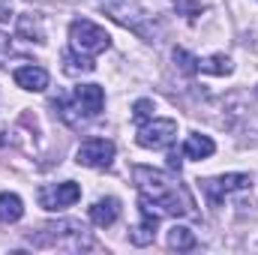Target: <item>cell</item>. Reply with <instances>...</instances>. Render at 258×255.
<instances>
[{"mask_svg": "<svg viewBox=\"0 0 258 255\" xmlns=\"http://www.w3.org/2000/svg\"><path fill=\"white\" fill-rule=\"evenodd\" d=\"M132 177L138 183L141 195H147L162 213H171V216H195V201L192 195L183 189L180 183H174L165 171H153V168H132Z\"/></svg>", "mask_w": 258, "mask_h": 255, "instance_id": "6da1fadb", "label": "cell"}, {"mask_svg": "<svg viewBox=\"0 0 258 255\" xmlns=\"http://www.w3.org/2000/svg\"><path fill=\"white\" fill-rule=\"evenodd\" d=\"M102 105H105V90L99 84H81V87H75L72 99H57L54 102L57 114L69 126H81V123L99 117Z\"/></svg>", "mask_w": 258, "mask_h": 255, "instance_id": "7a4b0ae2", "label": "cell"}, {"mask_svg": "<svg viewBox=\"0 0 258 255\" xmlns=\"http://www.w3.org/2000/svg\"><path fill=\"white\" fill-rule=\"evenodd\" d=\"M69 48L75 54L96 57V54L111 48V36L105 33V27H99V24H93L87 18H75L69 24Z\"/></svg>", "mask_w": 258, "mask_h": 255, "instance_id": "3957f363", "label": "cell"}, {"mask_svg": "<svg viewBox=\"0 0 258 255\" xmlns=\"http://www.w3.org/2000/svg\"><path fill=\"white\" fill-rule=\"evenodd\" d=\"M99 6L126 30L138 33L141 39H156V27H150V15L138 6V0H99Z\"/></svg>", "mask_w": 258, "mask_h": 255, "instance_id": "277c9868", "label": "cell"}, {"mask_svg": "<svg viewBox=\"0 0 258 255\" xmlns=\"http://www.w3.org/2000/svg\"><path fill=\"white\" fill-rule=\"evenodd\" d=\"M174 138H177V120H168V117H153V120L141 123V129H138V144L147 150L171 147Z\"/></svg>", "mask_w": 258, "mask_h": 255, "instance_id": "5b68a950", "label": "cell"}, {"mask_svg": "<svg viewBox=\"0 0 258 255\" xmlns=\"http://www.w3.org/2000/svg\"><path fill=\"white\" fill-rule=\"evenodd\" d=\"M252 186V177L249 174H222V177H213V180H201V189L207 195V204L210 207H219V201L231 192H243Z\"/></svg>", "mask_w": 258, "mask_h": 255, "instance_id": "8992f818", "label": "cell"}, {"mask_svg": "<svg viewBox=\"0 0 258 255\" xmlns=\"http://www.w3.org/2000/svg\"><path fill=\"white\" fill-rule=\"evenodd\" d=\"M75 162L87 165V168H108L114 162V141H108V138H87L78 147Z\"/></svg>", "mask_w": 258, "mask_h": 255, "instance_id": "52a82bcc", "label": "cell"}, {"mask_svg": "<svg viewBox=\"0 0 258 255\" xmlns=\"http://www.w3.org/2000/svg\"><path fill=\"white\" fill-rule=\"evenodd\" d=\"M36 198H39V207H45V210H66V207H72L81 198V186L72 183V180L51 183V186H39Z\"/></svg>", "mask_w": 258, "mask_h": 255, "instance_id": "ba28073f", "label": "cell"}, {"mask_svg": "<svg viewBox=\"0 0 258 255\" xmlns=\"http://www.w3.org/2000/svg\"><path fill=\"white\" fill-rule=\"evenodd\" d=\"M156 204L147 198V195H141L138 198V213H141V222L132 228V234H129V240L135 243V246H147V243H153V237H156V225H159V210H153Z\"/></svg>", "mask_w": 258, "mask_h": 255, "instance_id": "9c48e42d", "label": "cell"}, {"mask_svg": "<svg viewBox=\"0 0 258 255\" xmlns=\"http://www.w3.org/2000/svg\"><path fill=\"white\" fill-rule=\"evenodd\" d=\"M15 84L21 90H33V93H42L48 87V72L42 66H18L15 69Z\"/></svg>", "mask_w": 258, "mask_h": 255, "instance_id": "30bf717a", "label": "cell"}, {"mask_svg": "<svg viewBox=\"0 0 258 255\" xmlns=\"http://www.w3.org/2000/svg\"><path fill=\"white\" fill-rule=\"evenodd\" d=\"M117 216H120V201L111 198V195H108V198H99V201L90 207V219H93V225H99V228L114 225Z\"/></svg>", "mask_w": 258, "mask_h": 255, "instance_id": "8fae6325", "label": "cell"}, {"mask_svg": "<svg viewBox=\"0 0 258 255\" xmlns=\"http://www.w3.org/2000/svg\"><path fill=\"white\" fill-rule=\"evenodd\" d=\"M24 216V204L15 192H0V222H18Z\"/></svg>", "mask_w": 258, "mask_h": 255, "instance_id": "7c38bea8", "label": "cell"}, {"mask_svg": "<svg viewBox=\"0 0 258 255\" xmlns=\"http://www.w3.org/2000/svg\"><path fill=\"white\" fill-rule=\"evenodd\" d=\"M213 150H216V144L207 135H189L183 144V156H189V159H207V156H213Z\"/></svg>", "mask_w": 258, "mask_h": 255, "instance_id": "4fadbf2b", "label": "cell"}, {"mask_svg": "<svg viewBox=\"0 0 258 255\" xmlns=\"http://www.w3.org/2000/svg\"><path fill=\"white\" fill-rule=\"evenodd\" d=\"M96 63H93V57H84V54H75L72 48L63 54V72L66 75H87V72H93Z\"/></svg>", "mask_w": 258, "mask_h": 255, "instance_id": "5bb4252c", "label": "cell"}, {"mask_svg": "<svg viewBox=\"0 0 258 255\" xmlns=\"http://www.w3.org/2000/svg\"><path fill=\"white\" fill-rule=\"evenodd\" d=\"M195 234L186 228V225H174L171 231H168V246L171 249H177V252H186V249H195Z\"/></svg>", "mask_w": 258, "mask_h": 255, "instance_id": "9a60e30c", "label": "cell"}, {"mask_svg": "<svg viewBox=\"0 0 258 255\" xmlns=\"http://www.w3.org/2000/svg\"><path fill=\"white\" fill-rule=\"evenodd\" d=\"M18 36H24L30 42H45V30H42L36 15H21L18 18Z\"/></svg>", "mask_w": 258, "mask_h": 255, "instance_id": "2e32d148", "label": "cell"}, {"mask_svg": "<svg viewBox=\"0 0 258 255\" xmlns=\"http://www.w3.org/2000/svg\"><path fill=\"white\" fill-rule=\"evenodd\" d=\"M231 69L234 66H231V60L225 54H213L207 60H198V72H207V75H228Z\"/></svg>", "mask_w": 258, "mask_h": 255, "instance_id": "e0dca14e", "label": "cell"}, {"mask_svg": "<svg viewBox=\"0 0 258 255\" xmlns=\"http://www.w3.org/2000/svg\"><path fill=\"white\" fill-rule=\"evenodd\" d=\"M174 63L180 66L186 75H192V72H198V57L195 54H189L186 48H174Z\"/></svg>", "mask_w": 258, "mask_h": 255, "instance_id": "ac0fdd59", "label": "cell"}, {"mask_svg": "<svg viewBox=\"0 0 258 255\" xmlns=\"http://www.w3.org/2000/svg\"><path fill=\"white\" fill-rule=\"evenodd\" d=\"M132 117H135V123H147L153 117V102L150 99H138L132 105Z\"/></svg>", "mask_w": 258, "mask_h": 255, "instance_id": "d6986e66", "label": "cell"}, {"mask_svg": "<svg viewBox=\"0 0 258 255\" xmlns=\"http://www.w3.org/2000/svg\"><path fill=\"white\" fill-rule=\"evenodd\" d=\"M174 6H177L186 18H195V15L204 12V6H201V3H192V0H174Z\"/></svg>", "mask_w": 258, "mask_h": 255, "instance_id": "ffe728a7", "label": "cell"}, {"mask_svg": "<svg viewBox=\"0 0 258 255\" xmlns=\"http://www.w3.org/2000/svg\"><path fill=\"white\" fill-rule=\"evenodd\" d=\"M183 150H168V168L171 171H180V165H183Z\"/></svg>", "mask_w": 258, "mask_h": 255, "instance_id": "44dd1931", "label": "cell"}, {"mask_svg": "<svg viewBox=\"0 0 258 255\" xmlns=\"http://www.w3.org/2000/svg\"><path fill=\"white\" fill-rule=\"evenodd\" d=\"M9 54H12V48H9V39H6V36L0 33V66H6Z\"/></svg>", "mask_w": 258, "mask_h": 255, "instance_id": "7402d4cb", "label": "cell"}, {"mask_svg": "<svg viewBox=\"0 0 258 255\" xmlns=\"http://www.w3.org/2000/svg\"><path fill=\"white\" fill-rule=\"evenodd\" d=\"M12 18V9H6L3 3H0V21H9Z\"/></svg>", "mask_w": 258, "mask_h": 255, "instance_id": "603a6c76", "label": "cell"}]
</instances>
